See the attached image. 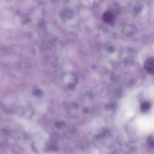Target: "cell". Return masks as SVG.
I'll list each match as a JSON object with an SVG mask.
<instances>
[{"label": "cell", "instance_id": "cell-1", "mask_svg": "<svg viewBox=\"0 0 154 154\" xmlns=\"http://www.w3.org/2000/svg\"><path fill=\"white\" fill-rule=\"evenodd\" d=\"M144 67L148 72L154 75V57H149L146 60Z\"/></svg>", "mask_w": 154, "mask_h": 154}, {"label": "cell", "instance_id": "cell-2", "mask_svg": "<svg viewBox=\"0 0 154 154\" xmlns=\"http://www.w3.org/2000/svg\"><path fill=\"white\" fill-rule=\"evenodd\" d=\"M103 20L104 22L110 25H112L114 23L115 17L114 14L109 11L105 12L103 16Z\"/></svg>", "mask_w": 154, "mask_h": 154}, {"label": "cell", "instance_id": "cell-3", "mask_svg": "<svg viewBox=\"0 0 154 154\" xmlns=\"http://www.w3.org/2000/svg\"><path fill=\"white\" fill-rule=\"evenodd\" d=\"M150 108V103L147 102H144L141 103L140 105V109L143 112H146L149 110Z\"/></svg>", "mask_w": 154, "mask_h": 154}, {"label": "cell", "instance_id": "cell-4", "mask_svg": "<svg viewBox=\"0 0 154 154\" xmlns=\"http://www.w3.org/2000/svg\"><path fill=\"white\" fill-rule=\"evenodd\" d=\"M148 145L149 146L150 148H154V139L151 137H149L148 140Z\"/></svg>", "mask_w": 154, "mask_h": 154}]
</instances>
